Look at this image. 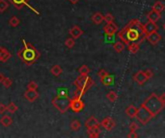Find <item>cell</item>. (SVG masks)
I'll list each match as a JSON object with an SVG mask.
<instances>
[{
    "label": "cell",
    "mask_w": 165,
    "mask_h": 138,
    "mask_svg": "<svg viewBox=\"0 0 165 138\" xmlns=\"http://www.w3.org/2000/svg\"><path fill=\"white\" fill-rule=\"evenodd\" d=\"M138 128H139L138 125L136 124L135 122H131V125H130V130H131V132H136V130L138 129Z\"/></svg>",
    "instance_id": "ab89813d"
},
{
    "label": "cell",
    "mask_w": 165,
    "mask_h": 138,
    "mask_svg": "<svg viewBox=\"0 0 165 138\" xmlns=\"http://www.w3.org/2000/svg\"><path fill=\"white\" fill-rule=\"evenodd\" d=\"M74 84L76 88L82 89L83 91L86 92L95 84V82L93 81L92 78L89 77L88 75H79L75 79Z\"/></svg>",
    "instance_id": "277c9868"
},
{
    "label": "cell",
    "mask_w": 165,
    "mask_h": 138,
    "mask_svg": "<svg viewBox=\"0 0 165 138\" xmlns=\"http://www.w3.org/2000/svg\"><path fill=\"white\" fill-rule=\"evenodd\" d=\"M24 98L30 102V103H33L36 100L39 98V92L37 90H30V89H27L24 92Z\"/></svg>",
    "instance_id": "7c38bea8"
},
{
    "label": "cell",
    "mask_w": 165,
    "mask_h": 138,
    "mask_svg": "<svg viewBox=\"0 0 165 138\" xmlns=\"http://www.w3.org/2000/svg\"><path fill=\"white\" fill-rule=\"evenodd\" d=\"M5 75L3 74V73H0V84H2V82H3V80L5 79Z\"/></svg>",
    "instance_id": "f6af8a7d"
},
{
    "label": "cell",
    "mask_w": 165,
    "mask_h": 138,
    "mask_svg": "<svg viewBox=\"0 0 165 138\" xmlns=\"http://www.w3.org/2000/svg\"><path fill=\"white\" fill-rule=\"evenodd\" d=\"M118 37L120 39V40L122 42H124L126 45H128L130 44V41L127 39V29L126 27H124L122 30H120V32L118 33Z\"/></svg>",
    "instance_id": "d6986e66"
},
{
    "label": "cell",
    "mask_w": 165,
    "mask_h": 138,
    "mask_svg": "<svg viewBox=\"0 0 165 138\" xmlns=\"http://www.w3.org/2000/svg\"><path fill=\"white\" fill-rule=\"evenodd\" d=\"M2 84L4 85L5 88H10L11 86L13 85V80L11 78L5 77V79L3 80V82H2Z\"/></svg>",
    "instance_id": "836d02e7"
},
{
    "label": "cell",
    "mask_w": 165,
    "mask_h": 138,
    "mask_svg": "<svg viewBox=\"0 0 165 138\" xmlns=\"http://www.w3.org/2000/svg\"><path fill=\"white\" fill-rule=\"evenodd\" d=\"M106 98L108 99V101L110 102H115L118 98V95H117V93L115 91H109L108 93H107V95H106Z\"/></svg>",
    "instance_id": "d6a6232c"
},
{
    "label": "cell",
    "mask_w": 165,
    "mask_h": 138,
    "mask_svg": "<svg viewBox=\"0 0 165 138\" xmlns=\"http://www.w3.org/2000/svg\"><path fill=\"white\" fill-rule=\"evenodd\" d=\"M70 35H71V38H74V39H79L81 35H83V31L81 30V28L80 27H78L76 25L73 26L70 28V30L69 31Z\"/></svg>",
    "instance_id": "2e32d148"
},
{
    "label": "cell",
    "mask_w": 165,
    "mask_h": 138,
    "mask_svg": "<svg viewBox=\"0 0 165 138\" xmlns=\"http://www.w3.org/2000/svg\"><path fill=\"white\" fill-rule=\"evenodd\" d=\"M9 1L16 7V8L18 10H20V9H22L24 6H27L28 8H29L30 10H32L34 13H36L37 14H40V13L38 11H36L33 7H31L29 4H28V2H29V0H9Z\"/></svg>",
    "instance_id": "52a82bcc"
},
{
    "label": "cell",
    "mask_w": 165,
    "mask_h": 138,
    "mask_svg": "<svg viewBox=\"0 0 165 138\" xmlns=\"http://www.w3.org/2000/svg\"><path fill=\"white\" fill-rule=\"evenodd\" d=\"M135 117L137 118L138 121L141 123V124H143V125L148 124V123L151 121V119L154 118L153 115L151 114V113L146 110V108H145L144 106H140V107L138 108L137 114H136Z\"/></svg>",
    "instance_id": "5b68a950"
},
{
    "label": "cell",
    "mask_w": 165,
    "mask_h": 138,
    "mask_svg": "<svg viewBox=\"0 0 165 138\" xmlns=\"http://www.w3.org/2000/svg\"><path fill=\"white\" fill-rule=\"evenodd\" d=\"M70 129L74 130V132H78L81 129V123L79 120H74L70 123Z\"/></svg>",
    "instance_id": "83f0119b"
},
{
    "label": "cell",
    "mask_w": 165,
    "mask_h": 138,
    "mask_svg": "<svg viewBox=\"0 0 165 138\" xmlns=\"http://www.w3.org/2000/svg\"><path fill=\"white\" fill-rule=\"evenodd\" d=\"M127 47H128V51H130L131 54L135 55L140 49V44L137 42H130V44L127 45Z\"/></svg>",
    "instance_id": "603a6c76"
},
{
    "label": "cell",
    "mask_w": 165,
    "mask_h": 138,
    "mask_svg": "<svg viewBox=\"0 0 165 138\" xmlns=\"http://www.w3.org/2000/svg\"><path fill=\"white\" fill-rule=\"evenodd\" d=\"M133 79H134V81L137 83L138 84H140V85L144 84L148 81V78L145 75V72L144 71H141V70L138 71L137 73L134 75Z\"/></svg>",
    "instance_id": "5bb4252c"
},
{
    "label": "cell",
    "mask_w": 165,
    "mask_h": 138,
    "mask_svg": "<svg viewBox=\"0 0 165 138\" xmlns=\"http://www.w3.org/2000/svg\"><path fill=\"white\" fill-rule=\"evenodd\" d=\"M50 73H51L54 77H59L63 73V69L60 65L56 64V65H54V66L51 67V69H50Z\"/></svg>",
    "instance_id": "cb8c5ba5"
},
{
    "label": "cell",
    "mask_w": 165,
    "mask_h": 138,
    "mask_svg": "<svg viewBox=\"0 0 165 138\" xmlns=\"http://www.w3.org/2000/svg\"><path fill=\"white\" fill-rule=\"evenodd\" d=\"M85 107L84 102L81 100V98L78 97H74L73 99H70V110H73L75 113L81 112Z\"/></svg>",
    "instance_id": "8992f818"
},
{
    "label": "cell",
    "mask_w": 165,
    "mask_h": 138,
    "mask_svg": "<svg viewBox=\"0 0 165 138\" xmlns=\"http://www.w3.org/2000/svg\"><path fill=\"white\" fill-rule=\"evenodd\" d=\"M145 72V75H146V77L148 78V80L149 79H151V78H153V76H154V73H153V71L151 70V69H147L146 71H144Z\"/></svg>",
    "instance_id": "60d3db41"
},
{
    "label": "cell",
    "mask_w": 165,
    "mask_h": 138,
    "mask_svg": "<svg viewBox=\"0 0 165 138\" xmlns=\"http://www.w3.org/2000/svg\"><path fill=\"white\" fill-rule=\"evenodd\" d=\"M9 9V2L7 0H0V13H4Z\"/></svg>",
    "instance_id": "4dcf8cb0"
},
{
    "label": "cell",
    "mask_w": 165,
    "mask_h": 138,
    "mask_svg": "<svg viewBox=\"0 0 165 138\" xmlns=\"http://www.w3.org/2000/svg\"><path fill=\"white\" fill-rule=\"evenodd\" d=\"M21 42L22 47L18 50V57L25 65L30 66L40 59L41 54L32 43L27 42L24 39H21Z\"/></svg>",
    "instance_id": "6da1fadb"
},
{
    "label": "cell",
    "mask_w": 165,
    "mask_h": 138,
    "mask_svg": "<svg viewBox=\"0 0 165 138\" xmlns=\"http://www.w3.org/2000/svg\"><path fill=\"white\" fill-rule=\"evenodd\" d=\"M103 31L105 35H114L118 32V26L114 22L107 23L103 28Z\"/></svg>",
    "instance_id": "9c48e42d"
},
{
    "label": "cell",
    "mask_w": 165,
    "mask_h": 138,
    "mask_svg": "<svg viewBox=\"0 0 165 138\" xmlns=\"http://www.w3.org/2000/svg\"><path fill=\"white\" fill-rule=\"evenodd\" d=\"M0 124L5 128H8L13 124V119L9 115H3L0 119Z\"/></svg>",
    "instance_id": "44dd1931"
},
{
    "label": "cell",
    "mask_w": 165,
    "mask_h": 138,
    "mask_svg": "<svg viewBox=\"0 0 165 138\" xmlns=\"http://www.w3.org/2000/svg\"><path fill=\"white\" fill-rule=\"evenodd\" d=\"M163 29H164V30H165V23L163 24Z\"/></svg>",
    "instance_id": "7dc6e473"
},
{
    "label": "cell",
    "mask_w": 165,
    "mask_h": 138,
    "mask_svg": "<svg viewBox=\"0 0 165 138\" xmlns=\"http://www.w3.org/2000/svg\"><path fill=\"white\" fill-rule=\"evenodd\" d=\"M68 1L71 4H77L78 2H79V0H68Z\"/></svg>",
    "instance_id": "bcb514c9"
},
{
    "label": "cell",
    "mask_w": 165,
    "mask_h": 138,
    "mask_svg": "<svg viewBox=\"0 0 165 138\" xmlns=\"http://www.w3.org/2000/svg\"><path fill=\"white\" fill-rule=\"evenodd\" d=\"M7 111V106L3 103L0 104V114H4Z\"/></svg>",
    "instance_id": "b9f144b4"
},
{
    "label": "cell",
    "mask_w": 165,
    "mask_h": 138,
    "mask_svg": "<svg viewBox=\"0 0 165 138\" xmlns=\"http://www.w3.org/2000/svg\"><path fill=\"white\" fill-rule=\"evenodd\" d=\"M109 73L107 72L105 69H100L99 72H98V76L99 77V78H103V77H105V76H107Z\"/></svg>",
    "instance_id": "f35d334b"
},
{
    "label": "cell",
    "mask_w": 165,
    "mask_h": 138,
    "mask_svg": "<svg viewBox=\"0 0 165 138\" xmlns=\"http://www.w3.org/2000/svg\"><path fill=\"white\" fill-rule=\"evenodd\" d=\"M137 136H138V135H137V133H136L135 132H131V133L127 135L128 138H131V137H134V138H135V137H137Z\"/></svg>",
    "instance_id": "7bdbcfd3"
},
{
    "label": "cell",
    "mask_w": 165,
    "mask_h": 138,
    "mask_svg": "<svg viewBox=\"0 0 165 138\" xmlns=\"http://www.w3.org/2000/svg\"><path fill=\"white\" fill-rule=\"evenodd\" d=\"M9 24L11 27L16 28L20 24V19L18 17H17L16 16H13L10 19H9Z\"/></svg>",
    "instance_id": "4316f807"
},
{
    "label": "cell",
    "mask_w": 165,
    "mask_h": 138,
    "mask_svg": "<svg viewBox=\"0 0 165 138\" xmlns=\"http://www.w3.org/2000/svg\"><path fill=\"white\" fill-rule=\"evenodd\" d=\"M113 48H114V50L116 51V52L121 53V52H123V51L125 50V43L122 42L121 40H120V41H117V42L114 43Z\"/></svg>",
    "instance_id": "484cf974"
},
{
    "label": "cell",
    "mask_w": 165,
    "mask_h": 138,
    "mask_svg": "<svg viewBox=\"0 0 165 138\" xmlns=\"http://www.w3.org/2000/svg\"><path fill=\"white\" fill-rule=\"evenodd\" d=\"M90 68L87 66V65H81V66L78 68V72H79L80 75H88L90 73Z\"/></svg>",
    "instance_id": "1f68e13d"
},
{
    "label": "cell",
    "mask_w": 165,
    "mask_h": 138,
    "mask_svg": "<svg viewBox=\"0 0 165 138\" xmlns=\"http://www.w3.org/2000/svg\"><path fill=\"white\" fill-rule=\"evenodd\" d=\"M87 130H88V135H89V137L97 138V137L99 136V128L90 129H87Z\"/></svg>",
    "instance_id": "f546056e"
},
{
    "label": "cell",
    "mask_w": 165,
    "mask_h": 138,
    "mask_svg": "<svg viewBox=\"0 0 165 138\" xmlns=\"http://www.w3.org/2000/svg\"><path fill=\"white\" fill-rule=\"evenodd\" d=\"M86 92L83 91L82 89H79V88H76L75 91H74V97H78V98H82V96L84 95Z\"/></svg>",
    "instance_id": "74e56055"
},
{
    "label": "cell",
    "mask_w": 165,
    "mask_h": 138,
    "mask_svg": "<svg viewBox=\"0 0 165 138\" xmlns=\"http://www.w3.org/2000/svg\"><path fill=\"white\" fill-rule=\"evenodd\" d=\"M12 58L11 52H9L5 47L0 46V62H6Z\"/></svg>",
    "instance_id": "4fadbf2b"
},
{
    "label": "cell",
    "mask_w": 165,
    "mask_h": 138,
    "mask_svg": "<svg viewBox=\"0 0 165 138\" xmlns=\"http://www.w3.org/2000/svg\"><path fill=\"white\" fill-rule=\"evenodd\" d=\"M70 99L68 96L57 94V95L52 99L51 103H52V106L59 112L66 113L70 110Z\"/></svg>",
    "instance_id": "3957f363"
},
{
    "label": "cell",
    "mask_w": 165,
    "mask_h": 138,
    "mask_svg": "<svg viewBox=\"0 0 165 138\" xmlns=\"http://www.w3.org/2000/svg\"><path fill=\"white\" fill-rule=\"evenodd\" d=\"M85 127H86V129H87L99 128L100 127V123L98 121V119L96 117H94V116H91V117H89L87 120H86Z\"/></svg>",
    "instance_id": "8fae6325"
},
{
    "label": "cell",
    "mask_w": 165,
    "mask_h": 138,
    "mask_svg": "<svg viewBox=\"0 0 165 138\" xmlns=\"http://www.w3.org/2000/svg\"><path fill=\"white\" fill-rule=\"evenodd\" d=\"M157 30H159V26L155 24V22H153V21H148L147 23L144 24V31L146 35H149Z\"/></svg>",
    "instance_id": "9a60e30c"
},
{
    "label": "cell",
    "mask_w": 165,
    "mask_h": 138,
    "mask_svg": "<svg viewBox=\"0 0 165 138\" xmlns=\"http://www.w3.org/2000/svg\"><path fill=\"white\" fill-rule=\"evenodd\" d=\"M18 110V106L14 103V102H11V103L7 106V111L14 114V113H16Z\"/></svg>",
    "instance_id": "f1b7e54d"
},
{
    "label": "cell",
    "mask_w": 165,
    "mask_h": 138,
    "mask_svg": "<svg viewBox=\"0 0 165 138\" xmlns=\"http://www.w3.org/2000/svg\"><path fill=\"white\" fill-rule=\"evenodd\" d=\"M159 99H160V101L162 102V103L165 105V93H162L161 95L159 96Z\"/></svg>",
    "instance_id": "ee69618b"
},
{
    "label": "cell",
    "mask_w": 165,
    "mask_h": 138,
    "mask_svg": "<svg viewBox=\"0 0 165 138\" xmlns=\"http://www.w3.org/2000/svg\"><path fill=\"white\" fill-rule=\"evenodd\" d=\"M100 126H102L103 129H105L106 130H112L114 128H115L116 123L114 121V119H112L111 117H106L100 122Z\"/></svg>",
    "instance_id": "ba28073f"
},
{
    "label": "cell",
    "mask_w": 165,
    "mask_h": 138,
    "mask_svg": "<svg viewBox=\"0 0 165 138\" xmlns=\"http://www.w3.org/2000/svg\"><path fill=\"white\" fill-rule=\"evenodd\" d=\"M104 21L106 23H110V22H113L114 21V17L112 16L111 13H106L104 16Z\"/></svg>",
    "instance_id": "8d00e7d4"
},
{
    "label": "cell",
    "mask_w": 165,
    "mask_h": 138,
    "mask_svg": "<svg viewBox=\"0 0 165 138\" xmlns=\"http://www.w3.org/2000/svg\"><path fill=\"white\" fill-rule=\"evenodd\" d=\"M146 39L151 43V44H153V45H156L157 43H159L161 39V35L157 33V31L155 32H153V33H151L149 35H146Z\"/></svg>",
    "instance_id": "30bf717a"
},
{
    "label": "cell",
    "mask_w": 165,
    "mask_h": 138,
    "mask_svg": "<svg viewBox=\"0 0 165 138\" xmlns=\"http://www.w3.org/2000/svg\"><path fill=\"white\" fill-rule=\"evenodd\" d=\"M148 20L149 21H153V22H156V21H159L161 17V13H159V12H156L155 10H152L151 12L148 13Z\"/></svg>",
    "instance_id": "e0dca14e"
},
{
    "label": "cell",
    "mask_w": 165,
    "mask_h": 138,
    "mask_svg": "<svg viewBox=\"0 0 165 138\" xmlns=\"http://www.w3.org/2000/svg\"><path fill=\"white\" fill-rule=\"evenodd\" d=\"M153 10L156 11V12H159V13H162L164 10H165V5L160 2V1H156L154 5H153Z\"/></svg>",
    "instance_id": "d4e9b609"
},
{
    "label": "cell",
    "mask_w": 165,
    "mask_h": 138,
    "mask_svg": "<svg viewBox=\"0 0 165 138\" xmlns=\"http://www.w3.org/2000/svg\"><path fill=\"white\" fill-rule=\"evenodd\" d=\"M141 106H144L146 110L153 115V117H155L156 115H159L165 106V105L160 101L159 97L157 96L155 93L151 94L146 99L144 103L141 104Z\"/></svg>",
    "instance_id": "7a4b0ae2"
},
{
    "label": "cell",
    "mask_w": 165,
    "mask_h": 138,
    "mask_svg": "<svg viewBox=\"0 0 165 138\" xmlns=\"http://www.w3.org/2000/svg\"><path fill=\"white\" fill-rule=\"evenodd\" d=\"M38 84L34 82V81H31L30 83H28L27 84V89H30V90H37L38 89Z\"/></svg>",
    "instance_id": "d590c367"
},
{
    "label": "cell",
    "mask_w": 165,
    "mask_h": 138,
    "mask_svg": "<svg viewBox=\"0 0 165 138\" xmlns=\"http://www.w3.org/2000/svg\"><path fill=\"white\" fill-rule=\"evenodd\" d=\"M104 20V16L102 13H95L92 16V21L94 22L96 25H99L103 22Z\"/></svg>",
    "instance_id": "ffe728a7"
},
{
    "label": "cell",
    "mask_w": 165,
    "mask_h": 138,
    "mask_svg": "<svg viewBox=\"0 0 165 138\" xmlns=\"http://www.w3.org/2000/svg\"><path fill=\"white\" fill-rule=\"evenodd\" d=\"M137 111H138V108L133 105L128 106L126 108V114L131 118H134L136 116V114H137Z\"/></svg>",
    "instance_id": "ac0fdd59"
},
{
    "label": "cell",
    "mask_w": 165,
    "mask_h": 138,
    "mask_svg": "<svg viewBox=\"0 0 165 138\" xmlns=\"http://www.w3.org/2000/svg\"><path fill=\"white\" fill-rule=\"evenodd\" d=\"M100 83H102L104 86H110L114 84V77L112 75L108 74L103 78H100Z\"/></svg>",
    "instance_id": "7402d4cb"
},
{
    "label": "cell",
    "mask_w": 165,
    "mask_h": 138,
    "mask_svg": "<svg viewBox=\"0 0 165 138\" xmlns=\"http://www.w3.org/2000/svg\"><path fill=\"white\" fill-rule=\"evenodd\" d=\"M65 45L68 47V48H73L74 45H75V41H74V38H68L66 40H65Z\"/></svg>",
    "instance_id": "e575fe53"
}]
</instances>
